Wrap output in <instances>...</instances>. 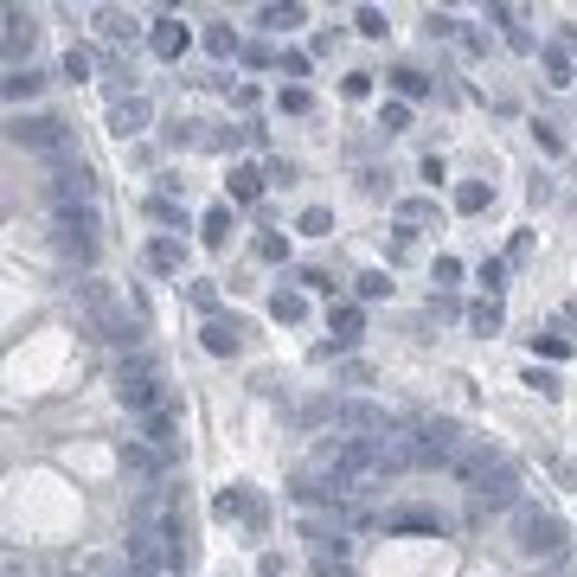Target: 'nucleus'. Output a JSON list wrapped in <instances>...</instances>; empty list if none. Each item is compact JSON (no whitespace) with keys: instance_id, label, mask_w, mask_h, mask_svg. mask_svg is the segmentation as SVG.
<instances>
[{"instance_id":"nucleus-1","label":"nucleus","mask_w":577,"mask_h":577,"mask_svg":"<svg viewBox=\"0 0 577 577\" xmlns=\"http://www.w3.org/2000/svg\"><path fill=\"white\" fill-rule=\"evenodd\" d=\"M449 475H456V481H469L481 507H519V469H513L501 449H487L481 436H475L469 449H462V462H456Z\"/></svg>"},{"instance_id":"nucleus-2","label":"nucleus","mask_w":577,"mask_h":577,"mask_svg":"<svg viewBox=\"0 0 577 577\" xmlns=\"http://www.w3.org/2000/svg\"><path fill=\"white\" fill-rule=\"evenodd\" d=\"M116 398L129 404V417H148V410H174V385L154 353H135V360L116 366Z\"/></svg>"},{"instance_id":"nucleus-3","label":"nucleus","mask_w":577,"mask_h":577,"mask_svg":"<svg viewBox=\"0 0 577 577\" xmlns=\"http://www.w3.org/2000/svg\"><path fill=\"white\" fill-rule=\"evenodd\" d=\"M565 519L552 513V507H539V501H519L513 507V552L519 558H533V565H552L558 552H565Z\"/></svg>"},{"instance_id":"nucleus-4","label":"nucleus","mask_w":577,"mask_h":577,"mask_svg":"<svg viewBox=\"0 0 577 577\" xmlns=\"http://www.w3.org/2000/svg\"><path fill=\"white\" fill-rule=\"evenodd\" d=\"M469 443L475 436H462V424H449V417H417L410 424V456H417V469H456Z\"/></svg>"},{"instance_id":"nucleus-5","label":"nucleus","mask_w":577,"mask_h":577,"mask_svg":"<svg viewBox=\"0 0 577 577\" xmlns=\"http://www.w3.org/2000/svg\"><path fill=\"white\" fill-rule=\"evenodd\" d=\"M7 142H13V148H33V154H45V160H65V154H71V129H65L58 116H13V122H7Z\"/></svg>"},{"instance_id":"nucleus-6","label":"nucleus","mask_w":577,"mask_h":577,"mask_svg":"<svg viewBox=\"0 0 577 577\" xmlns=\"http://www.w3.org/2000/svg\"><path fill=\"white\" fill-rule=\"evenodd\" d=\"M58 251H65L71 263H97V251H103V218H97V206L58 212Z\"/></svg>"},{"instance_id":"nucleus-7","label":"nucleus","mask_w":577,"mask_h":577,"mask_svg":"<svg viewBox=\"0 0 577 577\" xmlns=\"http://www.w3.org/2000/svg\"><path fill=\"white\" fill-rule=\"evenodd\" d=\"M51 199H58V212H77V206H90L97 199V174L84 168V154H65V160H51Z\"/></svg>"},{"instance_id":"nucleus-8","label":"nucleus","mask_w":577,"mask_h":577,"mask_svg":"<svg viewBox=\"0 0 577 577\" xmlns=\"http://www.w3.org/2000/svg\"><path fill=\"white\" fill-rule=\"evenodd\" d=\"M334 430H360L366 443H372V436H392V417H385V404L347 398V404H334Z\"/></svg>"},{"instance_id":"nucleus-9","label":"nucleus","mask_w":577,"mask_h":577,"mask_svg":"<svg viewBox=\"0 0 577 577\" xmlns=\"http://www.w3.org/2000/svg\"><path fill=\"white\" fill-rule=\"evenodd\" d=\"M135 436H142V443H154L160 456H174V449H180V404H174V410H148V417H135Z\"/></svg>"},{"instance_id":"nucleus-10","label":"nucleus","mask_w":577,"mask_h":577,"mask_svg":"<svg viewBox=\"0 0 577 577\" xmlns=\"http://www.w3.org/2000/svg\"><path fill=\"white\" fill-rule=\"evenodd\" d=\"M116 462H122V475H129V481H154L160 469H168V456H160L154 443H142V436H129V443L116 449Z\"/></svg>"},{"instance_id":"nucleus-11","label":"nucleus","mask_w":577,"mask_h":577,"mask_svg":"<svg viewBox=\"0 0 577 577\" xmlns=\"http://www.w3.org/2000/svg\"><path fill=\"white\" fill-rule=\"evenodd\" d=\"M154 122V109H148V97H116V103H109V135H122V142H129V135H142Z\"/></svg>"},{"instance_id":"nucleus-12","label":"nucleus","mask_w":577,"mask_h":577,"mask_svg":"<svg viewBox=\"0 0 577 577\" xmlns=\"http://www.w3.org/2000/svg\"><path fill=\"white\" fill-rule=\"evenodd\" d=\"M186 45H192V33H186L180 19H154V33H148V51H154V58H168V65H174Z\"/></svg>"},{"instance_id":"nucleus-13","label":"nucleus","mask_w":577,"mask_h":577,"mask_svg":"<svg viewBox=\"0 0 577 577\" xmlns=\"http://www.w3.org/2000/svg\"><path fill=\"white\" fill-rule=\"evenodd\" d=\"M33 45H39V19L13 7V13H7V58H13V71H19V58H26Z\"/></svg>"},{"instance_id":"nucleus-14","label":"nucleus","mask_w":577,"mask_h":577,"mask_svg":"<svg viewBox=\"0 0 577 577\" xmlns=\"http://www.w3.org/2000/svg\"><path fill=\"white\" fill-rule=\"evenodd\" d=\"M238 334H244V321H225V315H212V321L199 327L206 353H238Z\"/></svg>"},{"instance_id":"nucleus-15","label":"nucleus","mask_w":577,"mask_h":577,"mask_svg":"<svg viewBox=\"0 0 577 577\" xmlns=\"http://www.w3.org/2000/svg\"><path fill=\"white\" fill-rule=\"evenodd\" d=\"M360 327H366V315L353 308V301H340V308L327 315V334H334V347H353V340H360Z\"/></svg>"},{"instance_id":"nucleus-16","label":"nucleus","mask_w":577,"mask_h":577,"mask_svg":"<svg viewBox=\"0 0 577 577\" xmlns=\"http://www.w3.org/2000/svg\"><path fill=\"white\" fill-rule=\"evenodd\" d=\"M385 526H398V533H404V526H410V533H443L449 519H443V513H430V507H404V513L385 519Z\"/></svg>"},{"instance_id":"nucleus-17","label":"nucleus","mask_w":577,"mask_h":577,"mask_svg":"<svg viewBox=\"0 0 577 577\" xmlns=\"http://www.w3.org/2000/svg\"><path fill=\"white\" fill-rule=\"evenodd\" d=\"M469 327H475V334H501V327H507V308H501V295L475 301V308H469Z\"/></svg>"},{"instance_id":"nucleus-18","label":"nucleus","mask_w":577,"mask_h":577,"mask_svg":"<svg viewBox=\"0 0 577 577\" xmlns=\"http://www.w3.org/2000/svg\"><path fill=\"white\" fill-rule=\"evenodd\" d=\"M180 263H186V251H180L174 238H154V244H148V269H160V277H174Z\"/></svg>"},{"instance_id":"nucleus-19","label":"nucleus","mask_w":577,"mask_h":577,"mask_svg":"<svg viewBox=\"0 0 577 577\" xmlns=\"http://www.w3.org/2000/svg\"><path fill=\"white\" fill-rule=\"evenodd\" d=\"M45 90V77L33 71V65H19V71H7V103H26V97H39Z\"/></svg>"},{"instance_id":"nucleus-20","label":"nucleus","mask_w":577,"mask_h":577,"mask_svg":"<svg viewBox=\"0 0 577 577\" xmlns=\"http://www.w3.org/2000/svg\"><path fill=\"white\" fill-rule=\"evenodd\" d=\"M231 199H238V206L263 199V168H231Z\"/></svg>"},{"instance_id":"nucleus-21","label":"nucleus","mask_w":577,"mask_h":577,"mask_svg":"<svg viewBox=\"0 0 577 577\" xmlns=\"http://www.w3.org/2000/svg\"><path fill=\"white\" fill-rule=\"evenodd\" d=\"M269 315H277V321H301V315H308V295H301V289H277V301H269Z\"/></svg>"},{"instance_id":"nucleus-22","label":"nucleus","mask_w":577,"mask_h":577,"mask_svg":"<svg viewBox=\"0 0 577 577\" xmlns=\"http://www.w3.org/2000/svg\"><path fill=\"white\" fill-rule=\"evenodd\" d=\"M392 90H398V103H410V97H424V90H430V77H424V71H410V65H398V71H392Z\"/></svg>"},{"instance_id":"nucleus-23","label":"nucleus","mask_w":577,"mask_h":577,"mask_svg":"<svg viewBox=\"0 0 577 577\" xmlns=\"http://www.w3.org/2000/svg\"><path fill=\"white\" fill-rule=\"evenodd\" d=\"M199 231H206V244H225V238H231V206H212V212L199 218Z\"/></svg>"},{"instance_id":"nucleus-24","label":"nucleus","mask_w":577,"mask_h":577,"mask_svg":"<svg viewBox=\"0 0 577 577\" xmlns=\"http://www.w3.org/2000/svg\"><path fill=\"white\" fill-rule=\"evenodd\" d=\"M212 513H218V519H231V513H251V494H244V487H225V494L212 501ZM251 519H257V513H251Z\"/></svg>"},{"instance_id":"nucleus-25","label":"nucleus","mask_w":577,"mask_h":577,"mask_svg":"<svg viewBox=\"0 0 577 577\" xmlns=\"http://www.w3.org/2000/svg\"><path fill=\"white\" fill-rule=\"evenodd\" d=\"M206 51H212V58H238V33H231V26H212V33H206Z\"/></svg>"},{"instance_id":"nucleus-26","label":"nucleus","mask_w":577,"mask_h":577,"mask_svg":"<svg viewBox=\"0 0 577 577\" xmlns=\"http://www.w3.org/2000/svg\"><path fill=\"white\" fill-rule=\"evenodd\" d=\"M378 129H385V135H404V129H410V103H385V109H378Z\"/></svg>"},{"instance_id":"nucleus-27","label":"nucleus","mask_w":577,"mask_h":577,"mask_svg":"<svg viewBox=\"0 0 577 577\" xmlns=\"http://www.w3.org/2000/svg\"><path fill=\"white\" fill-rule=\"evenodd\" d=\"M481 206H487V186L481 180H462L456 186V212H481Z\"/></svg>"},{"instance_id":"nucleus-28","label":"nucleus","mask_w":577,"mask_h":577,"mask_svg":"<svg viewBox=\"0 0 577 577\" xmlns=\"http://www.w3.org/2000/svg\"><path fill=\"white\" fill-rule=\"evenodd\" d=\"M257 19L269 26V33H289V26H301V7H263Z\"/></svg>"},{"instance_id":"nucleus-29","label":"nucleus","mask_w":577,"mask_h":577,"mask_svg":"<svg viewBox=\"0 0 577 577\" xmlns=\"http://www.w3.org/2000/svg\"><path fill=\"white\" fill-rule=\"evenodd\" d=\"M58 71L71 77V84H84V77H90V51H84V45H71V51H65V65H58Z\"/></svg>"},{"instance_id":"nucleus-30","label":"nucleus","mask_w":577,"mask_h":577,"mask_svg":"<svg viewBox=\"0 0 577 577\" xmlns=\"http://www.w3.org/2000/svg\"><path fill=\"white\" fill-rule=\"evenodd\" d=\"M148 218H154V225H180V231H186V212H180L174 199H148Z\"/></svg>"},{"instance_id":"nucleus-31","label":"nucleus","mask_w":577,"mask_h":577,"mask_svg":"<svg viewBox=\"0 0 577 577\" xmlns=\"http://www.w3.org/2000/svg\"><path fill=\"white\" fill-rule=\"evenodd\" d=\"M301 231H308V238H327V231H334V212L308 206V212H301Z\"/></svg>"},{"instance_id":"nucleus-32","label":"nucleus","mask_w":577,"mask_h":577,"mask_svg":"<svg viewBox=\"0 0 577 577\" xmlns=\"http://www.w3.org/2000/svg\"><path fill=\"white\" fill-rule=\"evenodd\" d=\"M398 218H404V225H430L436 206H430V199H404V206H398Z\"/></svg>"},{"instance_id":"nucleus-33","label":"nucleus","mask_w":577,"mask_h":577,"mask_svg":"<svg viewBox=\"0 0 577 577\" xmlns=\"http://www.w3.org/2000/svg\"><path fill=\"white\" fill-rule=\"evenodd\" d=\"M277 103L289 109V116H308V109H315V97H308V90H301V84H289V90H283Z\"/></svg>"},{"instance_id":"nucleus-34","label":"nucleus","mask_w":577,"mask_h":577,"mask_svg":"<svg viewBox=\"0 0 577 577\" xmlns=\"http://www.w3.org/2000/svg\"><path fill=\"white\" fill-rule=\"evenodd\" d=\"M545 71H552V84H571V58L558 45H545Z\"/></svg>"},{"instance_id":"nucleus-35","label":"nucleus","mask_w":577,"mask_h":577,"mask_svg":"<svg viewBox=\"0 0 577 577\" xmlns=\"http://www.w3.org/2000/svg\"><path fill=\"white\" fill-rule=\"evenodd\" d=\"M257 257H263V263H283V257H289V244H283L277 231H263V238H257Z\"/></svg>"},{"instance_id":"nucleus-36","label":"nucleus","mask_w":577,"mask_h":577,"mask_svg":"<svg viewBox=\"0 0 577 577\" xmlns=\"http://www.w3.org/2000/svg\"><path fill=\"white\" fill-rule=\"evenodd\" d=\"M526 385H533V392H539V398H558V392H565V385H558V372H539V366L526 372Z\"/></svg>"},{"instance_id":"nucleus-37","label":"nucleus","mask_w":577,"mask_h":577,"mask_svg":"<svg viewBox=\"0 0 577 577\" xmlns=\"http://www.w3.org/2000/svg\"><path fill=\"white\" fill-rule=\"evenodd\" d=\"M353 289H360V295L372 301V295H385V289H392V283H385V269H366V277H353Z\"/></svg>"},{"instance_id":"nucleus-38","label":"nucleus","mask_w":577,"mask_h":577,"mask_svg":"<svg viewBox=\"0 0 577 577\" xmlns=\"http://www.w3.org/2000/svg\"><path fill=\"white\" fill-rule=\"evenodd\" d=\"M360 33H366V39H385V13H378V7H360Z\"/></svg>"},{"instance_id":"nucleus-39","label":"nucleus","mask_w":577,"mask_h":577,"mask_svg":"<svg viewBox=\"0 0 577 577\" xmlns=\"http://www.w3.org/2000/svg\"><path fill=\"white\" fill-rule=\"evenodd\" d=\"M501 277H507V263H501V257H487V263H481V283H487V295H501Z\"/></svg>"},{"instance_id":"nucleus-40","label":"nucleus","mask_w":577,"mask_h":577,"mask_svg":"<svg viewBox=\"0 0 577 577\" xmlns=\"http://www.w3.org/2000/svg\"><path fill=\"white\" fill-rule=\"evenodd\" d=\"M340 378H347V385H372V366H366V360H347Z\"/></svg>"},{"instance_id":"nucleus-41","label":"nucleus","mask_w":577,"mask_h":577,"mask_svg":"<svg viewBox=\"0 0 577 577\" xmlns=\"http://www.w3.org/2000/svg\"><path fill=\"white\" fill-rule=\"evenodd\" d=\"M103 33H109V39H129V33H135V19H122V13H103Z\"/></svg>"},{"instance_id":"nucleus-42","label":"nucleus","mask_w":577,"mask_h":577,"mask_svg":"<svg viewBox=\"0 0 577 577\" xmlns=\"http://www.w3.org/2000/svg\"><path fill=\"white\" fill-rule=\"evenodd\" d=\"M456 277H462V263H456V257H436V289H449Z\"/></svg>"},{"instance_id":"nucleus-43","label":"nucleus","mask_w":577,"mask_h":577,"mask_svg":"<svg viewBox=\"0 0 577 577\" xmlns=\"http://www.w3.org/2000/svg\"><path fill=\"white\" fill-rule=\"evenodd\" d=\"M424 26H430V39H456V19H449V13H430Z\"/></svg>"},{"instance_id":"nucleus-44","label":"nucleus","mask_w":577,"mask_h":577,"mask_svg":"<svg viewBox=\"0 0 577 577\" xmlns=\"http://www.w3.org/2000/svg\"><path fill=\"white\" fill-rule=\"evenodd\" d=\"M186 301H192V308H212L218 289H212V283H192V289H186Z\"/></svg>"},{"instance_id":"nucleus-45","label":"nucleus","mask_w":577,"mask_h":577,"mask_svg":"<svg viewBox=\"0 0 577 577\" xmlns=\"http://www.w3.org/2000/svg\"><path fill=\"white\" fill-rule=\"evenodd\" d=\"M283 71L289 77H308V51H283Z\"/></svg>"},{"instance_id":"nucleus-46","label":"nucleus","mask_w":577,"mask_h":577,"mask_svg":"<svg viewBox=\"0 0 577 577\" xmlns=\"http://www.w3.org/2000/svg\"><path fill=\"white\" fill-rule=\"evenodd\" d=\"M539 347L552 353V360H565V353H571V340H565V334H539Z\"/></svg>"},{"instance_id":"nucleus-47","label":"nucleus","mask_w":577,"mask_h":577,"mask_svg":"<svg viewBox=\"0 0 577 577\" xmlns=\"http://www.w3.org/2000/svg\"><path fill=\"white\" fill-rule=\"evenodd\" d=\"M129 577H142V571H129Z\"/></svg>"}]
</instances>
